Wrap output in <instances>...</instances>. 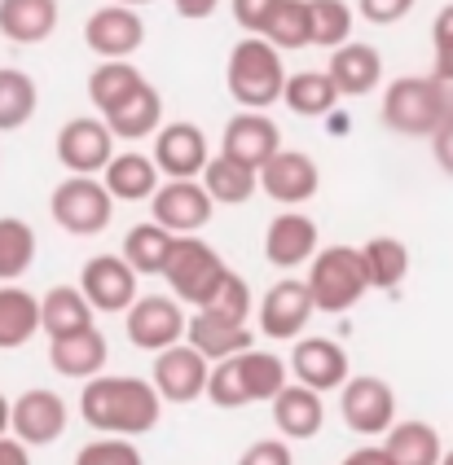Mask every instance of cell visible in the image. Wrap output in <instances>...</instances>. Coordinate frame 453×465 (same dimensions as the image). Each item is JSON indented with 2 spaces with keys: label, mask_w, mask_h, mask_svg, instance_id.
<instances>
[{
  "label": "cell",
  "mask_w": 453,
  "mask_h": 465,
  "mask_svg": "<svg viewBox=\"0 0 453 465\" xmlns=\"http://www.w3.org/2000/svg\"><path fill=\"white\" fill-rule=\"evenodd\" d=\"M163 282L172 285V299L181 308H207L212 294L220 290V282L229 277V263L220 259L216 246H207L203 237H172V251L163 259Z\"/></svg>",
  "instance_id": "cell-4"
},
{
  "label": "cell",
  "mask_w": 453,
  "mask_h": 465,
  "mask_svg": "<svg viewBox=\"0 0 453 465\" xmlns=\"http://www.w3.org/2000/svg\"><path fill=\"white\" fill-rule=\"evenodd\" d=\"M159 172L150 154H136V150H124L106 163L102 172V189L110 193V203H150L155 189H159Z\"/></svg>",
  "instance_id": "cell-27"
},
{
  "label": "cell",
  "mask_w": 453,
  "mask_h": 465,
  "mask_svg": "<svg viewBox=\"0 0 453 465\" xmlns=\"http://www.w3.org/2000/svg\"><path fill=\"white\" fill-rule=\"evenodd\" d=\"M40 334V299L23 285H0V351H18Z\"/></svg>",
  "instance_id": "cell-30"
},
{
  "label": "cell",
  "mask_w": 453,
  "mask_h": 465,
  "mask_svg": "<svg viewBox=\"0 0 453 465\" xmlns=\"http://www.w3.org/2000/svg\"><path fill=\"white\" fill-rule=\"evenodd\" d=\"M167 251H172V232H163L159 224L146 220V224L128 229V237H124V255L119 259L133 268L136 277H159Z\"/></svg>",
  "instance_id": "cell-39"
},
{
  "label": "cell",
  "mask_w": 453,
  "mask_h": 465,
  "mask_svg": "<svg viewBox=\"0 0 453 465\" xmlns=\"http://www.w3.org/2000/svg\"><path fill=\"white\" fill-rule=\"evenodd\" d=\"M339 465H392V461H388V452L378 443H366V448H352Z\"/></svg>",
  "instance_id": "cell-49"
},
{
  "label": "cell",
  "mask_w": 453,
  "mask_h": 465,
  "mask_svg": "<svg viewBox=\"0 0 453 465\" xmlns=\"http://www.w3.org/2000/svg\"><path fill=\"white\" fill-rule=\"evenodd\" d=\"M172 9L189 18V23H203V18H212L216 9H220V0H172Z\"/></svg>",
  "instance_id": "cell-48"
},
{
  "label": "cell",
  "mask_w": 453,
  "mask_h": 465,
  "mask_svg": "<svg viewBox=\"0 0 453 465\" xmlns=\"http://www.w3.org/2000/svg\"><path fill=\"white\" fill-rule=\"evenodd\" d=\"M282 150V128L260 114V110H247V114H234L225 124V136H220V154L229 163H242L251 172H260L268 158Z\"/></svg>",
  "instance_id": "cell-19"
},
{
  "label": "cell",
  "mask_w": 453,
  "mask_h": 465,
  "mask_svg": "<svg viewBox=\"0 0 453 465\" xmlns=\"http://www.w3.org/2000/svg\"><path fill=\"white\" fill-rule=\"evenodd\" d=\"M207 158H212V145H207L203 128H194V124H163L155 132V154H150V163L167 181H198L203 167H207Z\"/></svg>",
  "instance_id": "cell-17"
},
{
  "label": "cell",
  "mask_w": 453,
  "mask_h": 465,
  "mask_svg": "<svg viewBox=\"0 0 453 465\" xmlns=\"http://www.w3.org/2000/svg\"><path fill=\"white\" fill-rule=\"evenodd\" d=\"M40 105V88L27 71L18 66H0V132H18L35 119Z\"/></svg>",
  "instance_id": "cell-36"
},
{
  "label": "cell",
  "mask_w": 453,
  "mask_h": 465,
  "mask_svg": "<svg viewBox=\"0 0 453 465\" xmlns=\"http://www.w3.org/2000/svg\"><path fill=\"white\" fill-rule=\"evenodd\" d=\"M383 124L400 136H431V132L445 124V110L436 97V84L431 75H405L392 79L388 93H383Z\"/></svg>",
  "instance_id": "cell-7"
},
{
  "label": "cell",
  "mask_w": 453,
  "mask_h": 465,
  "mask_svg": "<svg viewBox=\"0 0 453 465\" xmlns=\"http://www.w3.org/2000/svg\"><path fill=\"white\" fill-rule=\"evenodd\" d=\"M76 465H146V461H141V448L133 440L102 435V440H88L76 452Z\"/></svg>",
  "instance_id": "cell-42"
},
{
  "label": "cell",
  "mask_w": 453,
  "mask_h": 465,
  "mask_svg": "<svg viewBox=\"0 0 453 465\" xmlns=\"http://www.w3.org/2000/svg\"><path fill=\"white\" fill-rule=\"evenodd\" d=\"M427 141H431V158H436V167L453 176V119H445L440 128L427 136Z\"/></svg>",
  "instance_id": "cell-46"
},
{
  "label": "cell",
  "mask_w": 453,
  "mask_h": 465,
  "mask_svg": "<svg viewBox=\"0 0 453 465\" xmlns=\"http://www.w3.org/2000/svg\"><path fill=\"white\" fill-rule=\"evenodd\" d=\"M282 102H287V110L299 114V119H321V114L335 110L339 93H335V84H330L326 71H295V75H287V84H282Z\"/></svg>",
  "instance_id": "cell-35"
},
{
  "label": "cell",
  "mask_w": 453,
  "mask_h": 465,
  "mask_svg": "<svg viewBox=\"0 0 453 465\" xmlns=\"http://www.w3.org/2000/svg\"><path fill=\"white\" fill-rule=\"evenodd\" d=\"M102 124L110 128L115 141H150L163 128V97L159 88L146 79L124 105H115L110 114H102Z\"/></svg>",
  "instance_id": "cell-26"
},
{
  "label": "cell",
  "mask_w": 453,
  "mask_h": 465,
  "mask_svg": "<svg viewBox=\"0 0 453 465\" xmlns=\"http://www.w3.org/2000/svg\"><path fill=\"white\" fill-rule=\"evenodd\" d=\"M66 400L57 391L35 387L18 400H9V435L23 443V448H45V443H57L66 435Z\"/></svg>",
  "instance_id": "cell-11"
},
{
  "label": "cell",
  "mask_w": 453,
  "mask_h": 465,
  "mask_svg": "<svg viewBox=\"0 0 453 465\" xmlns=\"http://www.w3.org/2000/svg\"><path fill=\"white\" fill-rule=\"evenodd\" d=\"M203 193H207L212 203H220V207H247V203L260 193V184H256V172H251V167L229 163L225 154H212L207 167H203Z\"/></svg>",
  "instance_id": "cell-32"
},
{
  "label": "cell",
  "mask_w": 453,
  "mask_h": 465,
  "mask_svg": "<svg viewBox=\"0 0 453 465\" xmlns=\"http://www.w3.org/2000/svg\"><path fill=\"white\" fill-rule=\"evenodd\" d=\"M287 373H291L299 387L317 391H339L352 378L347 369V351L335 342V338H295L291 347V361H287Z\"/></svg>",
  "instance_id": "cell-18"
},
{
  "label": "cell",
  "mask_w": 453,
  "mask_h": 465,
  "mask_svg": "<svg viewBox=\"0 0 453 465\" xmlns=\"http://www.w3.org/2000/svg\"><path fill=\"white\" fill-rule=\"evenodd\" d=\"M106 361H110V342L97 325L71 338H49V364H54V373H62V378L88 382V378H97L106 369Z\"/></svg>",
  "instance_id": "cell-23"
},
{
  "label": "cell",
  "mask_w": 453,
  "mask_h": 465,
  "mask_svg": "<svg viewBox=\"0 0 453 465\" xmlns=\"http://www.w3.org/2000/svg\"><path fill=\"white\" fill-rule=\"evenodd\" d=\"M291 382L287 361H277L273 351H238L229 361H216L207 369V400L216 409H247V404H268L277 391Z\"/></svg>",
  "instance_id": "cell-2"
},
{
  "label": "cell",
  "mask_w": 453,
  "mask_h": 465,
  "mask_svg": "<svg viewBox=\"0 0 453 465\" xmlns=\"http://www.w3.org/2000/svg\"><path fill=\"white\" fill-rule=\"evenodd\" d=\"M357 9H361V18L374 26H397L409 9H414V0H357Z\"/></svg>",
  "instance_id": "cell-44"
},
{
  "label": "cell",
  "mask_w": 453,
  "mask_h": 465,
  "mask_svg": "<svg viewBox=\"0 0 453 465\" xmlns=\"http://www.w3.org/2000/svg\"><path fill=\"white\" fill-rule=\"evenodd\" d=\"M273 9H277V0H234V23H238L247 35H260Z\"/></svg>",
  "instance_id": "cell-45"
},
{
  "label": "cell",
  "mask_w": 453,
  "mask_h": 465,
  "mask_svg": "<svg viewBox=\"0 0 453 465\" xmlns=\"http://www.w3.org/2000/svg\"><path fill=\"white\" fill-rule=\"evenodd\" d=\"M198 312H212V316H220V321H234V325H247L251 321V312H256V299H251V285H247V277H238L234 268H229V277L220 282V290L212 294V303Z\"/></svg>",
  "instance_id": "cell-41"
},
{
  "label": "cell",
  "mask_w": 453,
  "mask_h": 465,
  "mask_svg": "<svg viewBox=\"0 0 453 465\" xmlns=\"http://www.w3.org/2000/svg\"><path fill=\"white\" fill-rule=\"evenodd\" d=\"M93 330V308L84 303V294L76 285H54L40 299V334L49 338H71Z\"/></svg>",
  "instance_id": "cell-31"
},
{
  "label": "cell",
  "mask_w": 453,
  "mask_h": 465,
  "mask_svg": "<svg viewBox=\"0 0 453 465\" xmlns=\"http://www.w3.org/2000/svg\"><path fill=\"white\" fill-rule=\"evenodd\" d=\"M0 435H9V400L0 395Z\"/></svg>",
  "instance_id": "cell-52"
},
{
  "label": "cell",
  "mask_w": 453,
  "mask_h": 465,
  "mask_svg": "<svg viewBox=\"0 0 453 465\" xmlns=\"http://www.w3.org/2000/svg\"><path fill=\"white\" fill-rule=\"evenodd\" d=\"M80 417L93 430H106L119 440L150 435L163 417V400L155 395L150 378L133 373H97L80 391Z\"/></svg>",
  "instance_id": "cell-1"
},
{
  "label": "cell",
  "mask_w": 453,
  "mask_h": 465,
  "mask_svg": "<svg viewBox=\"0 0 453 465\" xmlns=\"http://www.w3.org/2000/svg\"><path fill=\"white\" fill-rule=\"evenodd\" d=\"M268 404H273V426L282 430L287 443L317 440L321 426H326V404H321V395L308 387H299V382H287Z\"/></svg>",
  "instance_id": "cell-22"
},
{
  "label": "cell",
  "mask_w": 453,
  "mask_h": 465,
  "mask_svg": "<svg viewBox=\"0 0 453 465\" xmlns=\"http://www.w3.org/2000/svg\"><path fill=\"white\" fill-rule=\"evenodd\" d=\"M141 84H146V75L136 71L133 62H102V66L88 75V102L97 105L102 114H110L115 105L128 102Z\"/></svg>",
  "instance_id": "cell-38"
},
{
  "label": "cell",
  "mask_w": 453,
  "mask_h": 465,
  "mask_svg": "<svg viewBox=\"0 0 453 465\" xmlns=\"http://www.w3.org/2000/svg\"><path fill=\"white\" fill-rule=\"evenodd\" d=\"M186 342L203 356V361H229L238 351H251V330L234 325V321H220L212 312H194L186 316Z\"/></svg>",
  "instance_id": "cell-25"
},
{
  "label": "cell",
  "mask_w": 453,
  "mask_h": 465,
  "mask_svg": "<svg viewBox=\"0 0 453 465\" xmlns=\"http://www.w3.org/2000/svg\"><path fill=\"white\" fill-rule=\"evenodd\" d=\"M313 299H308V285L304 277H282L277 285H268V294L260 299V330L268 338H282V342H295V338L304 334V325L313 321Z\"/></svg>",
  "instance_id": "cell-20"
},
{
  "label": "cell",
  "mask_w": 453,
  "mask_h": 465,
  "mask_svg": "<svg viewBox=\"0 0 453 465\" xmlns=\"http://www.w3.org/2000/svg\"><path fill=\"white\" fill-rule=\"evenodd\" d=\"M124 330H128V342L136 351L155 356V351L186 342V308L172 294H146V299H133Z\"/></svg>",
  "instance_id": "cell-10"
},
{
  "label": "cell",
  "mask_w": 453,
  "mask_h": 465,
  "mask_svg": "<svg viewBox=\"0 0 453 465\" xmlns=\"http://www.w3.org/2000/svg\"><path fill=\"white\" fill-rule=\"evenodd\" d=\"M76 290L84 294V303L93 312L119 316V312L133 308L136 299V272L119 255H93L80 268V285Z\"/></svg>",
  "instance_id": "cell-16"
},
{
  "label": "cell",
  "mask_w": 453,
  "mask_h": 465,
  "mask_svg": "<svg viewBox=\"0 0 453 465\" xmlns=\"http://www.w3.org/2000/svg\"><path fill=\"white\" fill-rule=\"evenodd\" d=\"M260 40L273 49H308V0H277Z\"/></svg>",
  "instance_id": "cell-40"
},
{
  "label": "cell",
  "mask_w": 453,
  "mask_h": 465,
  "mask_svg": "<svg viewBox=\"0 0 453 465\" xmlns=\"http://www.w3.org/2000/svg\"><path fill=\"white\" fill-rule=\"evenodd\" d=\"M321 251V232L317 220H308L304 211H282L277 220H268L265 229V259L282 272L304 268L308 259Z\"/></svg>",
  "instance_id": "cell-21"
},
{
  "label": "cell",
  "mask_w": 453,
  "mask_h": 465,
  "mask_svg": "<svg viewBox=\"0 0 453 465\" xmlns=\"http://www.w3.org/2000/svg\"><path fill=\"white\" fill-rule=\"evenodd\" d=\"M304 285H308L313 308L326 312V316H344V312H352L370 294V282H366L357 246H326V251H317L308 259Z\"/></svg>",
  "instance_id": "cell-5"
},
{
  "label": "cell",
  "mask_w": 453,
  "mask_h": 465,
  "mask_svg": "<svg viewBox=\"0 0 453 465\" xmlns=\"http://www.w3.org/2000/svg\"><path fill=\"white\" fill-rule=\"evenodd\" d=\"M35 229L18 215H0V285H18L35 263Z\"/></svg>",
  "instance_id": "cell-34"
},
{
  "label": "cell",
  "mask_w": 453,
  "mask_h": 465,
  "mask_svg": "<svg viewBox=\"0 0 453 465\" xmlns=\"http://www.w3.org/2000/svg\"><path fill=\"white\" fill-rule=\"evenodd\" d=\"M352 5L347 0H308V49H339L352 40Z\"/></svg>",
  "instance_id": "cell-37"
},
{
  "label": "cell",
  "mask_w": 453,
  "mask_h": 465,
  "mask_svg": "<svg viewBox=\"0 0 453 465\" xmlns=\"http://www.w3.org/2000/svg\"><path fill=\"white\" fill-rule=\"evenodd\" d=\"M207 369L212 364L203 361L189 342H176L167 351H155V364H150V387L163 404H194L203 391H207Z\"/></svg>",
  "instance_id": "cell-12"
},
{
  "label": "cell",
  "mask_w": 453,
  "mask_h": 465,
  "mask_svg": "<svg viewBox=\"0 0 453 465\" xmlns=\"http://www.w3.org/2000/svg\"><path fill=\"white\" fill-rule=\"evenodd\" d=\"M392 465H440V435L431 421H392L378 443Z\"/></svg>",
  "instance_id": "cell-29"
},
{
  "label": "cell",
  "mask_w": 453,
  "mask_h": 465,
  "mask_svg": "<svg viewBox=\"0 0 453 465\" xmlns=\"http://www.w3.org/2000/svg\"><path fill=\"white\" fill-rule=\"evenodd\" d=\"M361 251V268H366V282L370 290H397L405 277H409V246L400 237H370Z\"/></svg>",
  "instance_id": "cell-33"
},
{
  "label": "cell",
  "mask_w": 453,
  "mask_h": 465,
  "mask_svg": "<svg viewBox=\"0 0 453 465\" xmlns=\"http://www.w3.org/2000/svg\"><path fill=\"white\" fill-rule=\"evenodd\" d=\"M84 45L102 62H133V53L146 45V18L124 5L93 9V18L84 23Z\"/></svg>",
  "instance_id": "cell-15"
},
{
  "label": "cell",
  "mask_w": 453,
  "mask_h": 465,
  "mask_svg": "<svg viewBox=\"0 0 453 465\" xmlns=\"http://www.w3.org/2000/svg\"><path fill=\"white\" fill-rule=\"evenodd\" d=\"M119 154L115 150V136L102 119H71V124H62L57 132V163L71 172V176H102L106 172V163Z\"/></svg>",
  "instance_id": "cell-14"
},
{
  "label": "cell",
  "mask_w": 453,
  "mask_h": 465,
  "mask_svg": "<svg viewBox=\"0 0 453 465\" xmlns=\"http://www.w3.org/2000/svg\"><path fill=\"white\" fill-rule=\"evenodd\" d=\"M326 75H330L339 97H366V93H374V84L383 79V57H378L374 45H352L347 40V45H339L330 53Z\"/></svg>",
  "instance_id": "cell-24"
},
{
  "label": "cell",
  "mask_w": 453,
  "mask_h": 465,
  "mask_svg": "<svg viewBox=\"0 0 453 465\" xmlns=\"http://www.w3.org/2000/svg\"><path fill=\"white\" fill-rule=\"evenodd\" d=\"M216 203L203 193L198 181H167L150 198V224H159L172 237H198L212 224Z\"/></svg>",
  "instance_id": "cell-9"
},
{
  "label": "cell",
  "mask_w": 453,
  "mask_h": 465,
  "mask_svg": "<svg viewBox=\"0 0 453 465\" xmlns=\"http://www.w3.org/2000/svg\"><path fill=\"white\" fill-rule=\"evenodd\" d=\"M339 413H344V426L352 435L378 440L397 421V391L388 387L383 378H374V373L347 378L339 387Z\"/></svg>",
  "instance_id": "cell-8"
},
{
  "label": "cell",
  "mask_w": 453,
  "mask_h": 465,
  "mask_svg": "<svg viewBox=\"0 0 453 465\" xmlns=\"http://www.w3.org/2000/svg\"><path fill=\"white\" fill-rule=\"evenodd\" d=\"M256 184L265 189L273 203H282L287 211H295V207H304L308 198H317L321 172L304 150H277V154L256 172Z\"/></svg>",
  "instance_id": "cell-13"
},
{
  "label": "cell",
  "mask_w": 453,
  "mask_h": 465,
  "mask_svg": "<svg viewBox=\"0 0 453 465\" xmlns=\"http://www.w3.org/2000/svg\"><path fill=\"white\" fill-rule=\"evenodd\" d=\"M110 5H124V9H141V5H150V0H110Z\"/></svg>",
  "instance_id": "cell-53"
},
{
  "label": "cell",
  "mask_w": 453,
  "mask_h": 465,
  "mask_svg": "<svg viewBox=\"0 0 453 465\" xmlns=\"http://www.w3.org/2000/svg\"><path fill=\"white\" fill-rule=\"evenodd\" d=\"M282 84H287V62L282 53L265 45L260 35H242L229 62H225V88L242 110H268L282 102Z\"/></svg>",
  "instance_id": "cell-3"
},
{
  "label": "cell",
  "mask_w": 453,
  "mask_h": 465,
  "mask_svg": "<svg viewBox=\"0 0 453 465\" xmlns=\"http://www.w3.org/2000/svg\"><path fill=\"white\" fill-rule=\"evenodd\" d=\"M57 31V0H0V35L9 45H45Z\"/></svg>",
  "instance_id": "cell-28"
},
{
  "label": "cell",
  "mask_w": 453,
  "mask_h": 465,
  "mask_svg": "<svg viewBox=\"0 0 453 465\" xmlns=\"http://www.w3.org/2000/svg\"><path fill=\"white\" fill-rule=\"evenodd\" d=\"M49 215H54L57 229H66L71 237H93V232H106L115 203L102 189L97 176H66L49 198Z\"/></svg>",
  "instance_id": "cell-6"
},
{
  "label": "cell",
  "mask_w": 453,
  "mask_h": 465,
  "mask_svg": "<svg viewBox=\"0 0 453 465\" xmlns=\"http://www.w3.org/2000/svg\"><path fill=\"white\" fill-rule=\"evenodd\" d=\"M238 465H295V452L287 440H256L238 457Z\"/></svg>",
  "instance_id": "cell-43"
},
{
  "label": "cell",
  "mask_w": 453,
  "mask_h": 465,
  "mask_svg": "<svg viewBox=\"0 0 453 465\" xmlns=\"http://www.w3.org/2000/svg\"><path fill=\"white\" fill-rule=\"evenodd\" d=\"M0 465H31V448H23L14 435H0Z\"/></svg>",
  "instance_id": "cell-50"
},
{
  "label": "cell",
  "mask_w": 453,
  "mask_h": 465,
  "mask_svg": "<svg viewBox=\"0 0 453 465\" xmlns=\"http://www.w3.org/2000/svg\"><path fill=\"white\" fill-rule=\"evenodd\" d=\"M440 465H453V448L449 452H440Z\"/></svg>",
  "instance_id": "cell-54"
},
{
  "label": "cell",
  "mask_w": 453,
  "mask_h": 465,
  "mask_svg": "<svg viewBox=\"0 0 453 465\" xmlns=\"http://www.w3.org/2000/svg\"><path fill=\"white\" fill-rule=\"evenodd\" d=\"M431 49H453V5H445L431 23Z\"/></svg>",
  "instance_id": "cell-47"
},
{
  "label": "cell",
  "mask_w": 453,
  "mask_h": 465,
  "mask_svg": "<svg viewBox=\"0 0 453 465\" xmlns=\"http://www.w3.org/2000/svg\"><path fill=\"white\" fill-rule=\"evenodd\" d=\"M431 84H436V97H440V110H445V119H453V79L431 75Z\"/></svg>",
  "instance_id": "cell-51"
}]
</instances>
